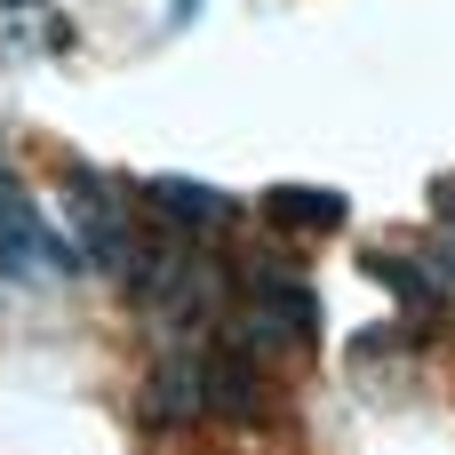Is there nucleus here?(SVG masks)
<instances>
[{
    "label": "nucleus",
    "mask_w": 455,
    "mask_h": 455,
    "mask_svg": "<svg viewBox=\"0 0 455 455\" xmlns=\"http://www.w3.org/2000/svg\"><path fill=\"white\" fill-rule=\"evenodd\" d=\"M368 272H376V280H384V288H392L408 312H440V304H448V280H432L416 256H392V248H376V256H368Z\"/></svg>",
    "instance_id": "7"
},
{
    "label": "nucleus",
    "mask_w": 455,
    "mask_h": 455,
    "mask_svg": "<svg viewBox=\"0 0 455 455\" xmlns=\"http://www.w3.org/2000/svg\"><path fill=\"white\" fill-rule=\"evenodd\" d=\"M72 272H88L80 248L64 232H48L40 200L0 168V280H72Z\"/></svg>",
    "instance_id": "3"
},
{
    "label": "nucleus",
    "mask_w": 455,
    "mask_h": 455,
    "mask_svg": "<svg viewBox=\"0 0 455 455\" xmlns=\"http://www.w3.org/2000/svg\"><path fill=\"white\" fill-rule=\"evenodd\" d=\"M264 216L288 224V232H344L352 224V200L344 192H320V184H272L264 192Z\"/></svg>",
    "instance_id": "6"
},
{
    "label": "nucleus",
    "mask_w": 455,
    "mask_h": 455,
    "mask_svg": "<svg viewBox=\"0 0 455 455\" xmlns=\"http://www.w3.org/2000/svg\"><path fill=\"white\" fill-rule=\"evenodd\" d=\"M0 8H40V0H0Z\"/></svg>",
    "instance_id": "8"
},
{
    "label": "nucleus",
    "mask_w": 455,
    "mask_h": 455,
    "mask_svg": "<svg viewBox=\"0 0 455 455\" xmlns=\"http://www.w3.org/2000/svg\"><path fill=\"white\" fill-rule=\"evenodd\" d=\"M144 200H152L176 232H216V224H232V200H224L216 184H192V176H144Z\"/></svg>",
    "instance_id": "5"
},
{
    "label": "nucleus",
    "mask_w": 455,
    "mask_h": 455,
    "mask_svg": "<svg viewBox=\"0 0 455 455\" xmlns=\"http://www.w3.org/2000/svg\"><path fill=\"white\" fill-rule=\"evenodd\" d=\"M232 328H240V352H272V344H312L320 336V304H312V288L304 280H288V272H256L248 280V304H232Z\"/></svg>",
    "instance_id": "4"
},
{
    "label": "nucleus",
    "mask_w": 455,
    "mask_h": 455,
    "mask_svg": "<svg viewBox=\"0 0 455 455\" xmlns=\"http://www.w3.org/2000/svg\"><path fill=\"white\" fill-rule=\"evenodd\" d=\"M144 416L152 424H256L264 416V376L240 344H184L152 368Z\"/></svg>",
    "instance_id": "1"
},
{
    "label": "nucleus",
    "mask_w": 455,
    "mask_h": 455,
    "mask_svg": "<svg viewBox=\"0 0 455 455\" xmlns=\"http://www.w3.org/2000/svg\"><path fill=\"white\" fill-rule=\"evenodd\" d=\"M64 216H72V248H80V264L128 280V264H136V232H128L120 184L96 176L88 160H72V168H64Z\"/></svg>",
    "instance_id": "2"
}]
</instances>
